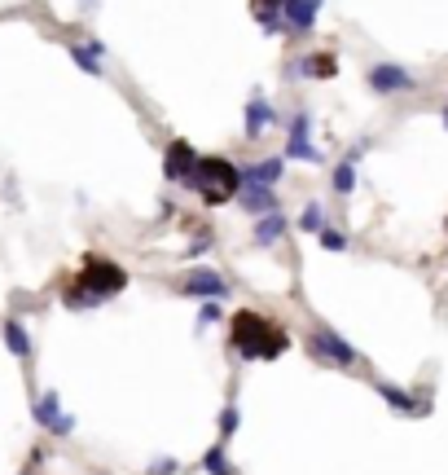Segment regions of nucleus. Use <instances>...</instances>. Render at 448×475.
I'll return each mask as SVG.
<instances>
[{
    "label": "nucleus",
    "mask_w": 448,
    "mask_h": 475,
    "mask_svg": "<svg viewBox=\"0 0 448 475\" xmlns=\"http://www.w3.org/2000/svg\"><path fill=\"white\" fill-rule=\"evenodd\" d=\"M124 291H127V269L119 260H110V255H84L79 274L62 291V304L75 308V313H88V308H101L106 300H115Z\"/></svg>",
    "instance_id": "f257e3e1"
},
{
    "label": "nucleus",
    "mask_w": 448,
    "mask_h": 475,
    "mask_svg": "<svg viewBox=\"0 0 448 475\" xmlns=\"http://www.w3.org/2000/svg\"><path fill=\"white\" fill-rule=\"evenodd\" d=\"M229 348L242 361H273V356L290 348V335L273 317H264L255 308H242V313L229 317Z\"/></svg>",
    "instance_id": "f03ea898"
},
{
    "label": "nucleus",
    "mask_w": 448,
    "mask_h": 475,
    "mask_svg": "<svg viewBox=\"0 0 448 475\" xmlns=\"http://www.w3.org/2000/svg\"><path fill=\"white\" fill-rule=\"evenodd\" d=\"M185 185L207 207H224V202H233L242 194V168H233L224 154H211V159H199V168H194V176Z\"/></svg>",
    "instance_id": "7ed1b4c3"
},
{
    "label": "nucleus",
    "mask_w": 448,
    "mask_h": 475,
    "mask_svg": "<svg viewBox=\"0 0 448 475\" xmlns=\"http://www.w3.org/2000/svg\"><path fill=\"white\" fill-rule=\"evenodd\" d=\"M308 352L317 356V361H330V366H356L361 361V352L351 348L348 339L339 335V330H330V325H312V335H308Z\"/></svg>",
    "instance_id": "20e7f679"
},
{
    "label": "nucleus",
    "mask_w": 448,
    "mask_h": 475,
    "mask_svg": "<svg viewBox=\"0 0 448 475\" xmlns=\"http://www.w3.org/2000/svg\"><path fill=\"white\" fill-rule=\"evenodd\" d=\"M180 295H189V300H199V304H211V300L220 304L229 295V282L211 264H199V269H189V274L180 277Z\"/></svg>",
    "instance_id": "39448f33"
},
{
    "label": "nucleus",
    "mask_w": 448,
    "mask_h": 475,
    "mask_svg": "<svg viewBox=\"0 0 448 475\" xmlns=\"http://www.w3.org/2000/svg\"><path fill=\"white\" fill-rule=\"evenodd\" d=\"M312 115L308 110H299L295 119H290V137H286V154L281 159H299V163H321L325 154H321V146H312Z\"/></svg>",
    "instance_id": "423d86ee"
},
{
    "label": "nucleus",
    "mask_w": 448,
    "mask_h": 475,
    "mask_svg": "<svg viewBox=\"0 0 448 475\" xmlns=\"http://www.w3.org/2000/svg\"><path fill=\"white\" fill-rule=\"evenodd\" d=\"M370 88L373 93H382V98H396V93H413L418 79H413V71H404V67H396V62H378V67L370 71Z\"/></svg>",
    "instance_id": "0eeeda50"
},
{
    "label": "nucleus",
    "mask_w": 448,
    "mask_h": 475,
    "mask_svg": "<svg viewBox=\"0 0 448 475\" xmlns=\"http://www.w3.org/2000/svg\"><path fill=\"white\" fill-rule=\"evenodd\" d=\"M194 168H199V154H194L189 141H172V146L163 150V176H168V181L185 185V181L194 176Z\"/></svg>",
    "instance_id": "6e6552de"
},
{
    "label": "nucleus",
    "mask_w": 448,
    "mask_h": 475,
    "mask_svg": "<svg viewBox=\"0 0 448 475\" xmlns=\"http://www.w3.org/2000/svg\"><path fill=\"white\" fill-rule=\"evenodd\" d=\"M321 14V0H281V26L290 31H312Z\"/></svg>",
    "instance_id": "1a4fd4ad"
},
{
    "label": "nucleus",
    "mask_w": 448,
    "mask_h": 475,
    "mask_svg": "<svg viewBox=\"0 0 448 475\" xmlns=\"http://www.w3.org/2000/svg\"><path fill=\"white\" fill-rule=\"evenodd\" d=\"M277 124H281V119H277V110H273V106H269L264 98H260V93H255V98H250V106H247V119H242L247 137L255 141L260 132H269V128H277Z\"/></svg>",
    "instance_id": "9d476101"
},
{
    "label": "nucleus",
    "mask_w": 448,
    "mask_h": 475,
    "mask_svg": "<svg viewBox=\"0 0 448 475\" xmlns=\"http://www.w3.org/2000/svg\"><path fill=\"white\" fill-rule=\"evenodd\" d=\"M281 176H286V159H281V154H273V159H260V163H250L247 172H242V185H269V190H273Z\"/></svg>",
    "instance_id": "9b49d317"
},
{
    "label": "nucleus",
    "mask_w": 448,
    "mask_h": 475,
    "mask_svg": "<svg viewBox=\"0 0 448 475\" xmlns=\"http://www.w3.org/2000/svg\"><path fill=\"white\" fill-rule=\"evenodd\" d=\"M238 199L247 207V216H273L277 212V190H269V185H247Z\"/></svg>",
    "instance_id": "f8f14e48"
},
{
    "label": "nucleus",
    "mask_w": 448,
    "mask_h": 475,
    "mask_svg": "<svg viewBox=\"0 0 448 475\" xmlns=\"http://www.w3.org/2000/svg\"><path fill=\"white\" fill-rule=\"evenodd\" d=\"M378 397L387 400L396 414H426V400H418L413 392H404V387H396V383H378Z\"/></svg>",
    "instance_id": "ddd939ff"
},
{
    "label": "nucleus",
    "mask_w": 448,
    "mask_h": 475,
    "mask_svg": "<svg viewBox=\"0 0 448 475\" xmlns=\"http://www.w3.org/2000/svg\"><path fill=\"white\" fill-rule=\"evenodd\" d=\"M0 339H5V348L14 352V356H31L36 352V344H31V335H26V325L18 322V317H9V322H0Z\"/></svg>",
    "instance_id": "4468645a"
},
{
    "label": "nucleus",
    "mask_w": 448,
    "mask_h": 475,
    "mask_svg": "<svg viewBox=\"0 0 448 475\" xmlns=\"http://www.w3.org/2000/svg\"><path fill=\"white\" fill-rule=\"evenodd\" d=\"M286 229H290V221H286L281 212L260 216V225H255V247H277V243L286 238Z\"/></svg>",
    "instance_id": "2eb2a0df"
},
{
    "label": "nucleus",
    "mask_w": 448,
    "mask_h": 475,
    "mask_svg": "<svg viewBox=\"0 0 448 475\" xmlns=\"http://www.w3.org/2000/svg\"><path fill=\"white\" fill-rule=\"evenodd\" d=\"M31 418L40 427H53L62 418V397H57V392H40V397L31 400Z\"/></svg>",
    "instance_id": "dca6fc26"
},
{
    "label": "nucleus",
    "mask_w": 448,
    "mask_h": 475,
    "mask_svg": "<svg viewBox=\"0 0 448 475\" xmlns=\"http://www.w3.org/2000/svg\"><path fill=\"white\" fill-rule=\"evenodd\" d=\"M101 53H106V45H71V57H75V67H84L88 76H101Z\"/></svg>",
    "instance_id": "f3484780"
},
{
    "label": "nucleus",
    "mask_w": 448,
    "mask_h": 475,
    "mask_svg": "<svg viewBox=\"0 0 448 475\" xmlns=\"http://www.w3.org/2000/svg\"><path fill=\"white\" fill-rule=\"evenodd\" d=\"M202 471H207V475H238V467L229 462V453H224L220 440H216L211 449L202 453Z\"/></svg>",
    "instance_id": "a211bd4d"
},
{
    "label": "nucleus",
    "mask_w": 448,
    "mask_h": 475,
    "mask_svg": "<svg viewBox=\"0 0 448 475\" xmlns=\"http://www.w3.org/2000/svg\"><path fill=\"white\" fill-rule=\"evenodd\" d=\"M255 23L264 31H281V0H255Z\"/></svg>",
    "instance_id": "6ab92c4d"
},
{
    "label": "nucleus",
    "mask_w": 448,
    "mask_h": 475,
    "mask_svg": "<svg viewBox=\"0 0 448 475\" xmlns=\"http://www.w3.org/2000/svg\"><path fill=\"white\" fill-rule=\"evenodd\" d=\"M299 229H303V233H321V229H330V216H325L321 202H308V207H303V216H299Z\"/></svg>",
    "instance_id": "aec40b11"
},
{
    "label": "nucleus",
    "mask_w": 448,
    "mask_h": 475,
    "mask_svg": "<svg viewBox=\"0 0 448 475\" xmlns=\"http://www.w3.org/2000/svg\"><path fill=\"white\" fill-rule=\"evenodd\" d=\"M351 190H356V163L343 159V163L334 168V194H339V199H348Z\"/></svg>",
    "instance_id": "412c9836"
},
{
    "label": "nucleus",
    "mask_w": 448,
    "mask_h": 475,
    "mask_svg": "<svg viewBox=\"0 0 448 475\" xmlns=\"http://www.w3.org/2000/svg\"><path fill=\"white\" fill-rule=\"evenodd\" d=\"M334 71H339V62L334 57H317V53L299 62V76H334Z\"/></svg>",
    "instance_id": "4be33fe9"
},
{
    "label": "nucleus",
    "mask_w": 448,
    "mask_h": 475,
    "mask_svg": "<svg viewBox=\"0 0 448 475\" xmlns=\"http://www.w3.org/2000/svg\"><path fill=\"white\" fill-rule=\"evenodd\" d=\"M233 431H238V405H224L220 409V445L233 440Z\"/></svg>",
    "instance_id": "5701e85b"
},
{
    "label": "nucleus",
    "mask_w": 448,
    "mask_h": 475,
    "mask_svg": "<svg viewBox=\"0 0 448 475\" xmlns=\"http://www.w3.org/2000/svg\"><path fill=\"white\" fill-rule=\"evenodd\" d=\"M317 238H321L325 251H348V233H339V229H321Z\"/></svg>",
    "instance_id": "b1692460"
},
{
    "label": "nucleus",
    "mask_w": 448,
    "mask_h": 475,
    "mask_svg": "<svg viewBox=\"0 0 448 475\" xmlns=\"http://www.w3.org/2000/svg\"><path fill=\"white\" fill-rule=\"evenodd\" d=\"M220 322V304L211 300V304H199V330H207V325H216Z\"/></svg>",
    "instance_id": "393cba45"
},
{
    "label": "nucleus",
    "mask_w": 448,
    "mask_h": 475,
    "mask_svg": "<svg viewBox=\"0 0 448 475\" xmlns=\"http://www.w3.org/2000/svg\"><path fill=\"white\" fill-rule=\"evenodd\" d=\"M176 471H180L176 458H154V462H149V475H176Z\"/></svg>",
    "instance_id": "a878e982"
},
{
    "label": "nucleus",
    "mask_w": 448,
    "mask_h": 475,
    "mask_svg": "<svg viewBox=\"0 0 448 475\" xmlns=\"http://www.w3.org/2000/svg\"><path fill=\"white\" fill-rule=\"evenodd\" d=\"M49 431H53V436H71V431H75V418H71V414H62V418H57Z\"/></svg>",
    "instance_id": "bb28decb"
},
{
    "label": "nucleus",
    "mask_w": 448,
    "mask_h": 475,
    "mask_svg": "<svg viewBox=\"0 0 448 475\" xmlns=\"http://www.w3.org/2000/svg\"><path fill=\"white\" fill-rule=\"evenodd\" d=\"M444 128H448V106H444Z\"/></svg>",
    "instance_id": "cd10ccee"
},
{
    "label": "nucleus",
    "mask_w": 448,
    "mask_h": 475,
    "mask_svg": "<svg viewBox=\"0 0 448 475\" xmlns=\"http://www.w3.org/2000/svg\"><path fill=\"white\" fill-rule=\"evenodd\" d=\"M23 475H36V471H23Z\"/></svg>",
    "instance_id": "c85d7f7f"
}]
</instances>
